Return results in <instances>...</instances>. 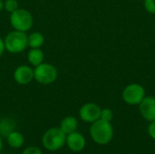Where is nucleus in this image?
I'll list each match as a JSON object with an SVG mask.
<instances>
[{
    "label": "nucleus",
    "instance_id": "obj_1",
    "mask_svg": "<svg viewBox=\"0 0 155 154\" xmlns=\"http://www.w3.org/2000/svg\"><path fill=\"white\" fill-rule=\"evenodd\" d=\"M90 135L97 144L105 145L112 141L114 137V129L110 122L99 119L92 123Z\"/></svg>",
    "mask_w": 155,
    "mask_h": 154
},
{
    "label": "nucleus",
    "instance_id": "obj_2",
    "mask_svg": "<svg viewBox=\"0 0 155 154\" xmlns=\"http://www.w3.org/2000/svg\"><path fill=\"white\" fill-rule=\"evenodd\" d=\"M66 141V134L57 127L48 129L42 138L43 146L49 152H56L60 150Z\"/></svg>",
    "mask_w": 155,
    "mask_h": 154
},
{
    "label": "nucleus",
    "instance_id": "obj_3",
    "mask_svg": "<svg viewBox=\"0 0 155 154\" xmlns=\"http://www.w3.org/2000/svg\"><path fill=\"white\" fill-rule=\"evenodd\" d=\"M28 35L25 32L12 31L5 38V48L10 54H20L28 46Z\"/></svg>",
    "mask_w": 155,
    "mask_h": 154
},
{
    "label": "nucleus",
    "instance_id": "obj_4",
    "mask_svg": "<svg viewBox=\"0 0 155 154\" xmlns=\"http://www.w3.org/2000/svg\"><path fill=\"white\" fill-rule=\"evenodd\" d=\"M10 23L15 30L26 33L32 28L34 19L32 14L24 8H17L15 11L11 13Z\"/></svg>",
    "mask_w": 155,
    "mask_h": 154
},
{
    "label": "nucleus",
    "instance_id": "obj_5",
    "mask_svg": "<svg viewBox=\"0 0 155 154\" xmlns=\"http://www.w3.org/2000/svg\"><path fill=\"white\" fill-rule=\"evenodd\" d=\"M58 76L57 69L51 64L42 63L34 70V79L41 84H53Z\"/></svg>",
    "mask_w": 155,
    "mask_h": 154
},
{
    "label": "nucleus",
    "instance_id": "obj_6",
    "mask_svg": "<svg viewBox=\"0 0 155 154\" xmlns=\"http://www.w3.org/2000/svg\"><path fill=\"white\" fill-rule=\"evenodd\" d=\"M122 97L129 105H139L145 97V90L139 84H130L124 89Z\"/></svg>",
    "mask_w": 155,
    "mask_h": 154
},
{
    "label": "nucleus",
    "instance_id": "obj_7",
    "mask_svg": "<svg viewBox=\"0 0 155 154\" xmlns=\"http://www.w3.org/2000/svg\"><path fill=\"white\" fill-rule=\"evenodd\" d=\"M101 108L99 105L94 103H84L79 110V116L82 121L85 123H93L100 119Z\"/></svg>",
    "mask_w": 155,
    "mask_h": 154
},
{
    "label": "nucleus",
    "instance_id": "obj_8",
    "mask_svg": "<svg viewBox=\"0 0 155 154\" xmlns=\"http://www.w3.org/2000/svg\"><path fill=\"white\" fill-rule=\"evenodd\" d=\"M141 115L148 122L155 121V97L145 96L139 104Z\"/></svg>",
    "mask_w": 155,
    "mask_h": 154
},
{
    "label": "nucleus",
    "instance_id": "obj_9",
    "mask_svg": "<svg viewBox=\"0 0 155 154\" xmlns=\"http://www.w3.org/2000/svg\"><path fill=\"white\" fill-rule=\"evenodd\" d=\"M65 143L67 147L74 152H80L85 148V138L80 133L76 131L66 135Z\"/></svg>",
    "mask_w": 155,
    "mask_h": 154
},
{
    "label": "nucleus",
    "instance_id": "obj_10",
    "mask_svg": "<svg viewBox=\"0 0 155 154\" xmlns=\"http://www.w3.org/2000/svg\"><path fill=\"white\" fill-rule=\"evenodd\" d=\"M14 79L19 84H28L34 79V70L25 64L19 65L14 72Z\"/></svg>",
    "mask_w": 155,
    "mask_h": 154
},
{
    "label": "nucleus",
    "instance_id": "obj_11",
    "mask_svg": "<svg viewBox=\"0 0 155 154\" xmlns=\"http://www.w3.org/2000/svg\"><path fill=\"white\" fill-rule=\"evenodd\" d=\"M78 127V122L75 117L74 116H66L64 117L60 123V129L67 135L69 133H72L76 131Z\"/></svg>",
    "mask_w": 155,
    "mask_h": 154
},
{
    "label": "nucleus",
    "instance_id": "obj_12",
    "mask_svg": "<svg viewBox=\"0 0 155 154\" xmlns=\"http://www.w3.org/2000/svg\"><path fill=\"white\" fill-rule=\"evenodd\" d=\"M44 52L40 48H32L27 54V60L34 66H37L44 63Z\"/></svg>",
    "mask_w": 155,
    "mask_h": 154
},
{
    "label": "nucleus",
    "instance_id": "obj_13",
    "mask_svg": "<svg viewBox=\"0 0 155 154\" xmlns=\"http://www.w3.org/2000/svg\"><path fill=\"white\" fill-rule=\"evenodd\" d=\"M6 139H7L8 145L15 149L22 147V145L24 144V142H25L23 134L16 131H13L12 133H10L6 136Z\"/></svg>",
    "mask_w": 155,
    "mask_h": 154
},
{
    "label": "nucleus",
    "instance_id": "obj_14",
    "mask_svg": "<svg viewBox=\"0 0 155 154\" xmlns=\"http://www.w3.org/2000/svg\"><path fill=\"white\" fill-rule=\"evenodd\" d=\"M28 46L31 48H40L45 43L44 35L39 32H34L29 34L27 38Z\"/></svg>",
    "mask_w": 155,
    "mask_h": 154
},
{
    "label": "nucleus",
    "instance_id": "obj_15",
    "mask_svg": "<svg viewBox=\"0 0 155 154\" xmlns=\"http://www.w3.org/2000/svg\"><path fill=\"white\" fill-rule=\"evenodd\" d=\"M15 123L9 118H3L0 120V135L6 137L10 133L15 131Z\"/></svg>",
    "mask_w": 155,
    "mask_h": 154
},
{
    "label": "nucleus",
    "instance_id": "obj_16",
    "mask_svg": "<svg viewBox=\"0 0 155 154\" xmlns=\"http://www.w3.org/2000/svg\"><path fill=\"white\" fill-rule=\"evenodd\" d=\"M18 8V2L16 0H5L4 9L9 13H13Z\"/></svg>",
    "mask_w": 155,
    "mask_h": 154
},
{
    "label": "nucleus",
    "instance_id": "obj_17",
    "mask_svg": "<svg viewBox=\"0 0 155 154\" xmlns=\"http://www.w3.org/2000/svg\"><path fill=\"white\" fill-rule=\"evenodd\" d=\"M113 118H114V113H113V111L111 109L104 108V109H102L101 110L100 119L111 123V121L113 120Z\"/></svg>",
    "mask_w": 155,
    "mask_h": 154
},
{
    "label": "nucleus",
    "instance_id": "obj_18",
    "mask_svg": "<svg viewBox=\"0 0 155 154\" xmlns=\"http://www.w3.org/2000/svg\"><path fill=\"white\" fill-rule=\"evenodd\" d=\"M144 8L150 14H155V0H144Z\"/></svg>",
    "mask_w": 155,
    "mask_h": 154
},
{
    "label": "nucleus",
    "instance_id": "obj_19",
    "mask_svg": "<svg viewBox=\"0 0 155 154\" xmlns=\"http://www.w3.org/2000/svg\"><path fill=\"white\" fill-rule=\"evenodd\" d=\"M22 154H43V152L39 148L32 146V147H28L25 149Z\"/></svg>",
    "mask_w": 155,
    "mask_h": 154
},
{
    "label": "nucleus",
    "instance_id": "obj_20",
    "mask_svg": "<svg viewBox=\"0 0 155 154\" xmlns=\"http://www.w3.org/2000/svg\"><path fill=\"white\" fill-rule=\"evenodd\" d=\"M148 133L152 139L155 140V121L151 122V123L148 127Z\"/></svg>",
    "mask_w": 155,
    "mask_h": 154
},
{
    "label": "nucleus",
    "instance_id": "obj_21",
    "mask_svg": "<svg viewBox=\"0 0 155 154\" xmlns=\"http://www.w3.org/2000/svg\"><path fill=\"white\" fill-rule=\"evenodd\" d=\"M5 48V43H4V40L0 38V57L2 56V54H4Z\"/></svg>",
    "mask_w": 155,
    "mask_h": 154
},
{
    "label": "nucleus",
    "instance_id": "obj_22",
    "mask_svg": "<svg viewBox=\"0 0 155 154\" xmlns=\"http://www.w3.org/2000/svg\"><path fill=\"white\" fill-rule=\"evenodd\" d=\"M4 9V2L3 0H0V12Z\"/></svg>",
    "mask_w": 155,
    "mask_h": 154
},
{
    "label": "nucleus",
    "instance_id": "obj_23",
    "mask_svg": "<svg viewBox=\"0 0 155 154\" xmlns=\"http://www.w3.org/2000/svg\"><path fill=\"white\" fill-rule=\"evenodd\" d=\"M2 148H3V143H2V139L0 137V152L2 151Z\"/></svg>",
    "mask_w": 155,
    "mask_h": 154
}]
</instances>
